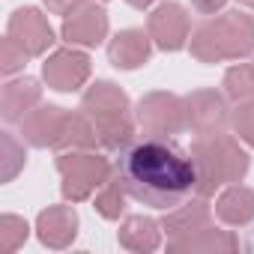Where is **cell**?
Returning <instances> with one entry per match:
<instances>
[{
	"instance_id": "obj_1",
	"label": "cell",
	"mask_w": 254,
	"mask_h": 254,
	"mask_svg": "<svg viewBox=\"0 0 254 254\" xmlns=\"http://www.w3.org/2000/svg\"><path fill=\"white\" fill-rule=\"evenodd\" d=\"M114 174L132 200L162 212L191 197L197 186L191 153L168 135H147L141 141H132L117 156Z\"/></svg>"
},
{
	"instance_id": "obj_2",
	"label": "cell",
	"mask_w": 254,
	"mask_h": 254,
	"mask_svg": "<svg viewBox=\"0 0 254 254\" xmlns=\"http://www.w3.org/2000/svg\"><path fill=\"white\" fill-rule=\"evenodd\" d=\"M191 159L197 171V186L194 191L200 197H212L218 189L230 183H242V177L251 168V156L242 147L236 135L227 132H212V135H197L191 141Z\"/></svg>"
},
{
	"instance_id": "obj_3",
	"label": "cell",
	"mask_w": 254,
	"mask_h": 254,
	"mask_svg": "<svg viewBox=\"0 0 254 254\" xmlns=\"http://www.w3.org/2000/svg\"><path fill=\"white\" fill-rule=\"evenodd\" d=\"M57 174L63 197L69 203H81L114 177V165L93 150H66L57 156Z\"/></svg>"
},
{
	"instance_id": "obj_4",
	"label": "cell",
	"mask_w": 254,
	"mask_h": 254,
	"mask_svg": "<svg viewBox=\"0 0 254 254\" xmlns=\"http://www.w3.org/2000/svg\"><path fill=\"white\" fill-rule=\"evenodd\" d=\"M135 120L147 135H168L171 138V135H180L183 129H189L183 96L165 93V90L141 96V102L135 108Z\"/></svg>"
},
{
	"instance_id": "obj_5",
	"label": "cell",
	"mask_w": 254,
	"mask_h": 254,
	"mask_svg": "<svg viewBox=\"0 0 254 254\" xmlns=\"http://www.w3.org/2000/svg\"><path fill=\"white\" fill-rule=\"evenodd\" d=\"M206 24L215 36L221 60H245L254 54V15L230 9L221 15H209Z\"/></svg>"
},
{
	"instance_id": "obj_6",
	"label": "cell",
	"mask_w": 254,
	"mask_h": 254,
	"mask_svg": "<svg viewBox=\"0 0 254 254\" xmlns=\"http://www.w3.org/2000/svg\"><path fill=\"white\" fill-rule=\"evenodd\" d=\"M90 69H93L90 54L75 48V45H66V48H57L45 57L42 81L57 93H78L90 81Z\"/></svg>"
},
{
	"instance_id": "obj_7",
	"label": "cell",
	"mask_w": 254,
	"mask_h": 254,
	"mask_svg": "<svg viewBox=\"0 0 254 254\" xmlns=\"http://www.w3.org/2000/svg\"><path fill=\"white\" fill-rule=\"evenodd\" d=\"M227 96L218 90H194L189 96H183L186 105V126L194 135H212V132H224L230 126V108H227Z\"/></svg>"
},
{
	"instance_id": "obj_8",
	"label": "cell",
	"mask_w": 254,
	"mask_h": 254,
	"mask_svg": "<svg viewBox=\"0 0 254 254\" xmlns=\"http://www.w3.org/2000/svg\"><path fill=\"white\" fill-rule=\"evenodd\" d=\"M147 33L153 39L156 48L162 51H180L189 45V36H191V18L186 12L183 3L177 0H165L159 3L150 18H147Z\"/></svg>"
},
{
	"instance_id": "obj_9",
	"label": "cell",
	"mask_w": 254,
	"mask_h": 254,
	"mask_svg": "<svg viewBox=\"0 0 254 254\" xmlns=\"http://www.w3.org/2000/svg\"><path fill=\"white\" fill-rule=\"evenodd\" d=\"M60 36L75 48H96L108 39V12L96 0H84L69 15H63Z\"/></svg>"
},
{
	"instance_id": "obj_10",
	"label": "cell",
	"mask_w": 254,
	"mask_h": 254,
	"mask_svg": "<svg viewBox=\"0 0 254 254\" xmlns=\"http://www.w3.org/2000/svg\"><path fill=\"white\" fill-rule=\"evenodd\" d=\"M6 36H12L27 51V57H42L54 45V27L48 24V18L36 6L15 9L9 15V24H6Z\"/></svg>"
},
{
	"instance_id": "obj_11",
	"label": "cell",
	"mask_w": 254,
	"mask_h": 254,
	"mask_svg": "<svg viewBox=\"0 0 254 254\" xmlns=\"http://www.w3.org/2000/svg\"><path fill=\"white\" fill-rule=\"evenodd\" d=\"M66 108L60 105H36L24 120H21V138L36 147V150H54L63 132V123H66Z\"/></svg>"
},
{
	"instance_id": "obj_12",
	"label": "cell",
	"mask_w": 254,
	"mask_h": 254,
	"mask_svg": "<svg viewBox=\"0 0 254 254\" xmlns=\"http://www.w3.org/2000/svg\"><path fill=\"white\" fill-rule=\"evenodd\" d=\"M36 236L45 248H54V251L69 248L78 236V212L69 203H54L42 209L36 218Z\"/></svg>"
},
{
	"instance_id": "obj_13",
	"label": "cell",
	"mask_w": 254,
	"mask_h": 254,
	"mask_svg": "<svg viewBox=\"0 0 254 254\" xmlns=\"http://www.w3.org/2000/svg\"><path fill=\"white\" fill-rule=\"evenodd\" d=\"M212 221V206L206 203V197H186L183 203H177L174 209H168V215L162 218V230L171 242H180L191 233H197L200 227H206Z\"/></svg>"
},
{
	"instance_id": "obj_14",
	"label": "cell",
	"mask_w": 254,
	"mask_h": 254,
	"mask_svg": "<svg viewBox=\"0 0 254 254\" xmlns=\"http://www.w3.org/2000/svg\"><path fill=\"white\" fill-rule=\"evenodd\" d=\"M150 54H153V39H150V33L135 30V27L120 30V33L108 42V60H111L117 69H123V72L141 69V66L150 60Z\"/></svg>"
},
{
	"instance_id": "obj_15",
	"label": "cell",
	"mask_w": 254,
	"mask_h": 254,
	"mask_svg": "<svg viewBox=\"0 0 254 254\" xmlns=\"http://www.w3.org/2000/svg\"><path fill=\"white\" fill-rule=\"evenodd\" d=\"M42 102V87L36 78H12L3 84V93H0V114H3L6 123H21L36 105Z\"/></svg>"
},
{
	"instance_id": "obj_16",
	"label": "cell",
	"mask_w": 254,
	"mask_h": 254,
	"mask_svg": "<svg viewBox=\"0 0 254 254\" xmlns=\"http://www.w3.org/2000/svg\"><path fill=\"white\" fill-rule=\"evenodd\" d=\"M215 215L227 227H245L254 221V189L230 183L215 197Z\"/></svg>"
},
{
	"instance_id": "obj_17",
	"label": "cell",
	"mask_w": 254,
	"mask_h": 254,
	"mask_svg": "<svg viewBox=\"0 0 254 254\" xmlns=\"http://www.w3.org/2000/svg\"><path fill=\"white\" fill-rule=\"evenodd\" d=\"M162 221L150 218V215H129L120 224V245L126 251H135V254H150L162 245Z\"/></svg>"
},
{
	"instance_id": "obj_18",
	"label": "cell",
	"mask_w": 254,
	"mask_h": 254,
	"mask_svg": "<svg viewBox=\"0 0 254 254\" xmlns=\"http://www.w3.org/2000/svg\"><path fill=\"white\" fill-rule=\"evenodd\" d=\"M81 111H87L93 120L111 117V114H126L129 111V96H126L114 81H96V84H90L84 90Z\"/></svg>"
},
{
	"instance_id": "obj_19",
	"label": "cell",
	"mask_w": 254,
	"mask_h": 254,
	"mask_svg": "<svg viewBox=\"0 0 254 254\" xmlns=\"http://www.w3.org/2000/svg\"><path fill=\"white\" fill-rule=\"evenodd\" d=\"M168 248L180 251V254H227V251L239 248V239L230 230H218V227L206 224L197 233H191V236H186L180 242H171Z\"/></svg>"
},
{
	"instance_id": "obj_20",
	"label": "cell",
	"mask_w": 254,
	"mask_h": 254,
	"mask_svg": "<svg viewBox=\"0 0 254 254\" xmlns=\"http://www.w3.org/2000/svg\"><path fill=\"white\" fill-rule=\"evenodd\" d=\"M96 147H99V132L93 117L87 111H69L54 150L66 153V150H96Z\"/></svg>"
},
{
	"instance_id": "obj_21",
	"label": "cell",
	"mask_w": 254,
	"mask_h": 254,
	"mask_svg": "<svg viewBox=\"0 0 254 254\" xmlns=\"http://www.w3.org/2000/svg\"><path fill=\"white\" fill-rule=\"evenodd\" d=\"M96 123V132H99V147L111 150V153H123L135 141V129H138V120L126 111V114H111V117H99Z\"/></svg>"
},
{
	"instance_id": "obj_22",
	"label": "cell",
	"mask_w": 254,
	"mask_h": 254,
	"mask_svg": "<svg viewBox=\"0 0 254 254\" xmlns=\"http://www.w3.org/2000/svg\"><path fill=\"white\" fill-rule=\"evenodd\" d=\"M126 197H129V191L123 189V183L117 180V174L93 194V206H96V212L102 215V218H108V221H117L123 212H126Z\"/></svg>"
},
{
	"instance_id": "obj_23",
	"label": "cell",
	"mask_w": 254,
	"mask_h": 254,
	"mask_svg": "<svg viewBox=\"0 0 254 254\" xmlns=\"http://www.w3.org/2000/svg\"><path fill=\"white\" fill-rule=\"evenodd\" d=\"M27 153L12 132H0V183H12L24 171Z\"/></svg>"
},
{
	"instance_id": "obj_24",
	"label": "cell",
	"mask_w": 254,
	"mask_h": 254,
	"mask_svg": "<svg viewBox=\"0 0 254 254\" xmlns=\"http://www.w3.org/2000/svg\"><path fill=\"white\" fill-rule=\"evenodd\" d=\"M224 96L230 102H245V99H254V66L251 63H236L224 72Z\"/></svg>"
},
{
	"instance_id": "obj_25",
	"label": "cell",
	"mask_w": 254,
	"mask_h": 254,
	"mask_svg": "<svg viewBox=\"0 0 254 254\" xmlns=\"http://www.w3.org/2000/svg\"><path fill=\"white\" fill-rule=\"evenodd\" d=\"M230 129L245 147H254V99L233 102V108H230Z\"/></svg>"
},
{
	"instance_id": "obj_26",
	"label": "cell",
	"mask_w": 254,
	"mask_h": 254,
	"mask_svg": "<svg viewBox=\"0 0 254 254\" xmlns=\"http://www.w3.org/2000/svg\"><path fill=\"white\" fill-rule=\"evenodd\" d=\"M27 236H30V224L21 215H9L6 212L3 218H0V248H3L6 254L18 251L27 242Z\"/></svg>"
},
{
	"instance_id": "obj_27",
	"label": "cell",
	"mask_w": 254,
	"mask_h": 254,
	"mask_svg": "<svg viewBox=\"0 0 254 254\" xmlns=\"http://www.w3.org/2000/svg\"><path fill=\"white\" fill-rule=\"evenodd\" d=\"M189 51H191V57L200 60V63H221V57H218V45H215V36H212V30H209L206 21L197 24V27L191 30V36H189Z\"/></svg>"
},
{
	"instance_id": "obj_28",
	"label": "cell",
	"mask_w": 254,
	"mask_h": 254,
	"mask_svg": "<svg viewBox=\"0 0 254 254\" xmlns=\"http://www.w3.org/2000/svg\"><path fill=\"white\" fill-rule=\"evenodd\" d=\"M24 63H27V51L12 36H3V42H0V72L15 75L18 69H24Z\"/></svg>"
},
{
	"instance_id": "obj_29",
	"label": "cell",
	"mask_w": 254,
	"mask_h": 254,
	"mask_svg": "<svg viewBox=\"0 0 254 254\" xmlns=\"http://www.w3.org/2000/svg\"><path fill=\"white\" fill-rule=\"evenodd\" d=\"M45 3V9L51 12V15H69L75 6H81L84 0H42Z\"/></svg>"
},
{
	"instance_id": "obj_30",
	"label": "cell",
	"mask_w": 254,
	"mask_h": 254,
	"mask_svg": "<svg viewBox=\"0 0 254 254\" xmlns=\"http://www.w3.org/2000/svg\"><path fill=\"white\" fill-rule=\"evenodd\" d=\"M227 6V0H191V9H197L200 15H215Z\"/></svg>"
},
{
	"instance_id": "obj_31",
	"label": "cell",
	"mask_w": 254,
	"mask_h": 254,
	"mask_svg": "<svg viewBox=\"0 0 254 254\" xmlns=\"http://www.w3.org/2000/svg\"><path fill=\"white\" fill-rule=\"evenodd\" d=\"M126 3H129L132 9H150V6L156 3V0H126Z\"/></svg>"
},
{
	"instance_id": "obj_32",
	"label": "cell",
	"mask_w": 254,
	"mask_h": 254,
	"mask_svg": "<svg viewBox=\"0 0 254 254\" xmlns=\"http://www.w3.org/2000/svg\"><path fill=\"white\" fill-rule=\"evenodd\" d=\"M239 3H242L245 9H254V0H239Z\"/></svg>"
},
{
	"instance_id": "obj_33",
	"label": "cell",
	"mask_w": 254,
	"mask_h": 254,
	"mask_svg": "<svg viewBox=\"0 0 254 254\" xmlns=\"http://www.w3.org/2000/svg\"><path fill=\"white\" fill-rule=\"evenodd\" d=\"M251 66H254V60H251Z\"/></svg>"
},
{
	"instance_id": "obj_34",
	"label": "cell",
	"mask_w": 254,
	"mask_h": 254,
	"mask_svg": "<svg viewBox=\"0 0 254 254\" xmlns=\"http://www.w3.org/2000/svg\"><path fill=\"white\" fill-rule=\"evenodd\" d=\"M102 3H105V0H102Z\"/></svg>"
}]
</instances>
